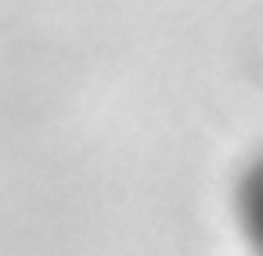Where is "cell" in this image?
Segmentation results:
<instances>
[{
	"instance_id": "obj_1",
	"label": "cell",
	"mask_w": 263,
	"mask_h": 256,
	"mask_svg": "<svg viewBox=\"0 0 263 256\" xmlns=\"http://www.w3.org/2000/svg\"><path fill=\"white\" fill-rule=\"evenodd\" d=\"M241 216L249 224V234L263 245V159L249 170L241 184Z\"/></svg>"
}]
</instances>
